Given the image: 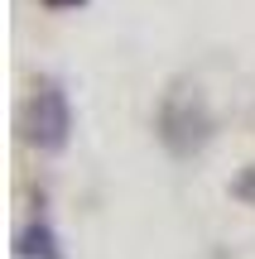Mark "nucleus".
Wrapping results in <instances>:
<instances>
[{
	"label": "nucleus",
	"mask_w": 255,
	"mask_h": 259,
	"mask_svg": "<svg viewBox=\"0 0 255 259\" xmlns=\"http://www.w3.org/2000/svg\"><path fill=\"white\" fill-rule=\"evenodd\" d=\"M19 130H24V139L39 149V154L67 149V139H72V106H67L63 82L44 77V82L29 92L24 111H19Z\"/></svg>",
	"instance_id": "f257e3e1"
},
{
	"label": "nucleus",
	"mask_w": 255,
	"mask_h": 259,
	"mask_svg": "<svg viewBox=\"0 0 255 259\" xmlns=\"http://www.w3.org/2000/svg\"><path fill=\"white\" fill-rule=\"evenodd\" d=\"M159 139L173 154H198L212 139V111L198 87H173L159 106Z\"/></svg>",
	"instance_id": "f03ea898"
},
{
	"label": "nucleus",
	"mask_w": 255,
	"mask_h": 259,
	"mask_svg": "<svg viewBox=\"0 0 255 259\" xmlns=\"http://www.w3.org/2000/svg\"><path fill=\"white\" fill-rule=\"evenodd\" d=\"M15 254H19V259H63V245H58L53 226L29 221L24 231L15 235Z\"/></svg>",
	"instance_id": "7ed1b4c3"
},
{
	"label": "nucleus",
	"mask_w": 255,
	"mask_h": 259,
	"mask_svg": "<svg viewBox=\"0 0 255 259\" xmlns=\"http://www.w3.org/2000/svg\"><path fill=\"white\" fill-rule=\"evenodd\" d=\"M231 192H236L241 202H250V206H255V168H246V173H241L236 183H231Z\"/></svg>",
	"instance_id": "20e7f679"
},
{
	"label": "nucleus",
	"mask_w": 255,
	"mask_h": 259,
	"mask_svg": "<svg viewBox=\"0 0 255 259\" xmlns=\"http://www.w3.org/2000/svg\"><path fill=\"white\" fill-rule=\"evenodd\" d=\"M44 5H82V0H44Z\"/></svg>",
	"instance_id": "39448f33"
}]
</instances>
